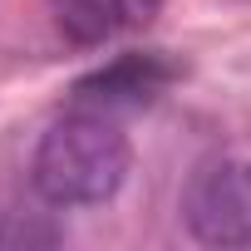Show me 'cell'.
<instances>
[{
  "label": "cell",
  "instance_id": "obj_1",
  "mask_svg": "<svg viewBox=\"0 0 251 251\" xmlns=\"http://www.w3.org/2000/svg\"><path fill=\"white\" fill-rule=\"evenodd\" d=\"M128 168L133 148L113 123V113L69 108L40 133L30 158V182L50 207H99L123 187Z\"/></svg>",
  "mask_w": 251,
  "mask_h": 251
},
{
  "label": "cell",
  "instance_id": "obj_5",
  "mask_svg": "<svg viewBox=\"0 0 251 251\" xmlns=\"http://www.w3.org/2000/svg\"><path fill=\"white\" fill-rule=\"evenodd\" d=\"M108 5H113L118 30H143V25H153V20H158L163 0H108Z\"/></svg>",
  "mask_w": 251,
  "mask_h": 251
},
{
  "label": "cell",
  "instance_id": "obj_4",
  "mask_svg": "<svg viewBox=\"0 0 251 251\" xmlns=\"http://www.w3.org/2000/svg\"><path fill=\"white\" fill-rule=\"evenodd\" d=\"M50 10H54V25L74 45H99V40H108L118 30L108 0H50Z\"/></svg>",
  "mask_w": 251,
  "mask_h": 251
},
{
  "label": "cell",
  "instance_id": "obj_3",
  "mask_svg": "<svg viewBox=\"0 0 251 251\" xmlns=\"http://www.w3.org/2000/svg\"><path fill=\"white\" fill-rule=\"evenodd\" d=\"M177 59H168L163 50H143V54H118L113 64L84 74L69 94L74 108H99V113H118V108H143L153 99H163L177 84Z\"/></svg>",
  "mask_w": 251,
  "mask_h": 251
},
{
  "label": "cell",
  "instance_id": "obj_2",
  "mask_svg": "<svg viewBox=\"0 0 251 251\" xmlns=\"http://www.w3.org/2000/svg\"><path fill=\"white\" fill-rule=\"evenodd\" d=\"M182 222L207 246H251V163L202 158L182 182Z\"/></svg>",
  "mask_w": 251,
  "mask_h": 251
}]
</instances>
